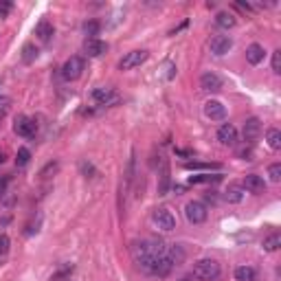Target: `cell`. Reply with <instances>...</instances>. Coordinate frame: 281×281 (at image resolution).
Segmentation results:
<instances>
[{"mask_svg": "<svg viewBox=\"0 0 281 281\" xmlns=\"http://www.w3.org/2000/svg\"><path fill=\"white\" fill-rule=\"evenodd\" d=\"M185 169H220V165L216 163H185Z\"/></svg>", "mask_w": 281, "mask_h": 281, "instance_id": "obj_27", "label": "cell"}, {"mask_svg": "<svg viewBox=\"0 0 281 281\" xmlns=\"http://www.w3.org/2000/svg\"><path fill=\"white\" fill-rule=\"evenodd\" d=\"M13 132L22 139H33L35 136V123L29 117H18L13 123Z\"/></svg>", "mask_w": 281, "mask_h": 281, "instance_id": "obj_8", "label": "cell"}, {"mask_svg": "<svg viewBox=\"0 0 281 281\" xmlns=\"http://www.w3.org/2000/svg\"><path fill=\"white\" fill-rule=\"evenodd\" d=\"M235 281H255V268L238 266L235 268Z\"/></svg>", "mask_w": 281, "mask_h": 281, "instance_id": "obj_19", "label": "cell"}, {"mask_svg": "<svg viewBox=\"0 0 281 281\" xmlns=\"http://www.w3.org/2000/svg\"><path fill=\"white\" fill-rule=\"evenodd\" d=\"M81 73H84V59L77 57V55H73L70 59H66L64 66H62V77H64L66 81L79 79Z\"/></svg>", "mask_w": 281, "mask_h": 281, "instance_id": "obj_4", "label": "cell"}, {"mask_svg": "<svg viewBox=\"0 0 281 281\" xmlns=\"http://www.w3.org/2000/svg\"><path fill=\"white\" fill-rule=\"evenodd\" d=\"M244 191H251V194H264V191H266V180L257 174H249L244 178Z\"/></svg>", "mask_w": 281, "mask_h": 281, "instance_id": "obj_13", "label": "cell"}, {"mask_svg": "<svg viewBox=\"0 0 281 281\" xmlns=\"http://www.w3.org/2000/svg\"><path fill=\"white\" fill-rule=\"evenodd\" d=\"M222 178V176L220 174H200V176H191L189 178V183L191 185H205V183H218V180Z\"/></svg>", "mask_w": 281, "mask_h": 281, "instance_id": "obj_23", "label": "cell"}, {"mask_svg": "<svg viewBox=\"0 0 281 281\" xmlns=\"http://www.w3.org/2000/svg\"><path fill=\"white\" fill-rule=\"evenodd\" d=\"M231 48H233V40H231L229 35H216V37L211 40V53L218 55V57L227 55Z\"/></svg>", "mask_w": 281, "mask_h": 281, "instance_id": "obj_11", "label": "cell"}, {"mask_svg": "<svg viewBox=\"0 0 281 281\" xmlns=\"http://www.w3.org/2000/svg\"><path fill=\"white\" fill-rule=\"evenodd\" d=\"M205 114L211 121H222L224 117H227V108H224L220 101H216V99H209V101L205 103Z\"/></svg>", "mask_w": 281, "mask_h": 281, "instance_id": "obj_12", "label": "cell"}, {"mask_svg": "<svg viewBox=\"0 0 281 281\" xmlns=\"http://www.w3.org/2000/svg\"><path fill=\"white\" fill-rule=\"evenodd\" d=\"M37 53H40V51H37V46H35V44H24V46H22V62H24V64H31V62H35V59H37Z\"/></svg>", "mask_w": 281, "mask_h": 281, "instance_id": "obj_21", "label": "cell"}, {"mask_svg": "<svg viewBox=\"0 0 281 281\" xmlns=\"http://www.w3.org/2000/svg\"><path fill=\"white\" fill-rule=\"evenodd\" d=\"M152 220L161 231H174L176 229V218L167 211V209H156V211L152 213Z\"/></svg>", "mask_w": 281, "mask_h": 281, "instance_id": "obj_7", "label": "cell"}, {"mask_svg": "<svg viewBox=\"0 0 281 281\" xmlns=\"http://www.w3.org/2000/svg\"><path fill=\"white\" fill-rule=\"evenodd\" d=\"M57 169H59V165H57V163H48L46 167L42 169V176H51V174L57 172Z\"/></svg>", "mask_w": 281, "mask_h": 281, "instance_id": "obj_32", "label": "cell"}, {"mask_svg": "<svg viewBox=\"0 0 281 281\" xmlns=\"http://www.w3.org/2000/svg\"><path fill=\"white\" fill-rule=\"evenodd\" d=\"M218 141L222 145H235L238 143V128L233 123H222L218 130Z\"/></svg>", "mask_w": 281, "mask_h": 281, "instance_id": "obj_9", "label": "cell"}, {"mask_svg": "<svg viewBox=\"0 0 281 281\" xmlns=\"http://www.w3.org/2000/svg\"><path fill=\"white\" fill-rule=\"evenodd\" d=\"M216 22H218V26H222V29H233V26L238 24L235 15L229 13V11H220V13L216 15Z\"/></svg>", "mask_w": 281, "mask_h": 281, "instance_id": "obj_18", "label": "cell"}, {"mask_svg": "<svg viewBox=\"0 0 281 281\" xmlns=\"http://www.w3.org/2000/svg\"><path fill=\"white\" fill-rule=\"evenodd\" d=\"M84 51H86L88 57H99V55H103L108 51V44L103 40H99V37H95V40H86Z\"/></svg>", "mask_w": 281, "mask_h": 281, "instance_id": "obj_15", "label": "cell"}, {"mask_svg": "<svg viewBox=\"0 0 281 281\" xmlns=\"http://www.w3.org/2000/svg\"><path fill=\"white\" fill-rule=\"evenodd\" d=\"M266 141H268V145H271L273 150H281V132H279L277 128H271V130H268Z\"/></svg>", "mask_w": 281, "mask_h": 281, "instance_id": "obj_24", "label": "cell"}, {"mask_svg": "<svg viewBox=\"0 0 281 281\" xmlns=\"http://www.w3.org/2000/svg\"><path fill=\"white\" fill-rule=\"evenodd\" d=\"M147 57H150L147 51H130V53H125V57L119 62V68L121 70H132V68H136V66L145 64Z\"/></svg>", "mask_w": 281, "mask_h": 281, "instance_id": "obj_6", "label": "cell"}, {"mask_svg": "<svg viewBox=\"0 0 281 281\" xmlns=\"http://www.w3.org/2000/svg\"><path fill=\"white\" fill-rule=\"evenodd\" d=\"M35 35H37V40H40V42H51V37L55 35L53 24L48 20H42L40 24L35 26Z\"/></svg>", "mask_w": 281, "mask_h": 281, "instance_id": "obj_17", "label": "cell"}, {"mask_svg": "<svg viewBox=\"0 0 281 281\" xmlns=\"http://www.w3.org/2000/svg\"><path fill=\"white\" fill-rule=\"evenodd\" d=\"M224 198L231 202V205H240L244 200V187H229V191L224 194Z\"/></svg>", "mask_w": 281, "mask_h": 281, "instance_id": "obj_20", "label": "cell"}, {"mask_svg": "<svg viewBox=\"0 0 281 281\" xmlns=\"http://www.w3.org/2000/svg\"><path fill=\"white\" fill-rule=\"evenodd\" d=\"M268 176H271L273 183H279V180H281V165L279 163L271 165V167H268Z\"/></svg>", "mask_w": 281, "mask_h": 281, "instance_id": "obj_28", "label": "cell"}, {"mask_svg": "<svg viewBox=\"0 0 281 281\" xmlns=\"http://www.w3.org/2000/svg\"><path fill=\"white\" fill-rule=\"evenodd\" d=\"M200 88L202 90H207V92H218L220 88H222V79L216 75V73H202V77H200Z\"/></svg>", "mask_w": 281, "mask_h": 281, "instance_id": "obj_14", "label": "cell"}, {"mask_svg": "<svg viewBox=\"0 0 281 281\" xmlns=\"http://www.w3.org/2000/svg\"><path fill=\"white\" fill-rule=\"evenodd\" d=\"M70 273H73V266H70V264H68V266H64L62 271L57 273V277H64V275H70Z\"/></svg>", "mask_w": 281, "mask_h": 281, "instance_id": "obj_34", "label": "cell"}, {"mask_svg": "<svg viewBox=\"0 0 281 281\" xmlns=\"http://www.w3.org/2000/svg\"><path fill=\"white\" fill-rule=\"evenodd\" d=\"M90 99L97 106H114L119 101V95L114 92V88H95L90 92Z\"/></svg>", "mask_w": 281, "mask_h": 281, "instance_id": "obj_5", "label": "cell"}, {"mask_svg": "<svg viewBox=\"0 0 281 281\" xmlns=\"http://www.w3.org/2000/svg\"><path fill=\"white\" fill-rule=\"evenodd\" d=\"M260 134H262L260 119H257V117L246 119V123H244V141L246 143H255L257 139H260Z\"/></svg>", "mask_w": 281, "mask_h": 281, "instance_id": "obj_10", "label": "cell"}, {"mask_svg": "<svg viewBox=\"0 0 281 281\" xmlns=\"http://www.w3.org/2000/svg\"><path fill=\"white\" fill-rule=\"evenodd\" d=\"M207 216H209V211H207L205 202H200V200L187 202V207H185V218L189 220L191 224H202V222L207 220Z\"/></svg>", "mask_w": 281, "mask_h": 281, "instance_id": "obj_3", "label": "cell"}, {"mask_svg": "<svg viewBox=\"0 0 281 281\" xmlns=\"http://www.w3.org/2000/svg\"><path fill=\"white\" fill-rule=\"evenodd\" d=\"M13 9V2L11 0H0V18H7Z\"/></svg>", "mask_w": 281, "mask_h": 281, "instance_id": "obj_29", "label": "cell"}, {"mask_svg": "<svg viewBox=\"0 0 281 281\" xmlns=\"http://www.w3.org/2000/svg\"><path fill=\"white\" fill-rule=\"evenodd\" d=\"M132 257L134 264L143 273L154 277H167L174 264L167 255V246L161 240H139L132 244Z\"/></svg>", "mask_w": 281, "mask_h": 281, "instance_id": "obj_1", "label": "cell"}, {"mask_svg": "<svg viewBox=\"0 0 281 281\" xmlns=\"http://www.w3.org/2000/svg\"><path fill=\"white\" fill-rule=\"evenodd\" d=\"M68 281H70V279H68Z\"/></svg>", "mask_w": 281, "mask_h": 281, "instance_id": "obj_36", "label": "cell"}, {"mask_svg": "<svg viewBox=\"0 0 281 281\" xmlns=\"http://www.w3.org/2000/svg\"><path fill=\"white\" fill-rule=\"evenodd\" d=\"M0 163H4V152L0 150Z\"/></svg>", "mask_w": 281, "mask_h": 281, "instance_id": "obj_35", "label": "cell"}, {"mask_svg": "<svg viewBox=\"0 0 281 281\" xmlns=\"http://www.w3.org/2000/svg\"><path fill=\"white\" fill-rule=\"evenodd\" d=\"M9 246H11V242H9V238L7 235H0V255H7L9 253Z\"/></svg>", "mask_w": 281, "mask_h": 281, "instance_id": "obj_31", "label": "cell"}, {"mask_svg": "<svg viewBox=\"0 0 281 281\" xmlns=\"http://www.w3.org/2000/svg\"><path fill=\"white\" fill-rule=\"evenodd\" d=\"M273 73L275 75L281 73V51H275L273 53Z\"/></svg>", "mask_w": 281, "mask_h": 281, "instance_id": "obj_30", "label": "cell"}, {"mask_svg": "<svg viewBox=\"0 0 281 281\" xmlns=\"http://www.w3.org/2000/svg\"><path fill=\"white\" fill-rule=\"evenodd\" d=\"M9 110V99L7 97H0V117H4Z\"/></svg>", "mask_w": 281, "mask_h": 281, "instance_id": "obj_33", "label": "cell"}, {"mask_svg": "<svg viewBox=\"0 0 281 281\" xmlns=\"http://www.w3.org/2000/svg\"><path fill=\"white\" fill-rule=\"evenodd\" d=\"M29 161H31V152L26 150V147H20L18 156H15V165H18V167H24V165H29Z\"/></svg>", "mask_w": 281, "mask_h": 281, "instance_id": "obj_26", "label": "cell"}, {"mask_svg": "<svg viewBox=\"0 0 281 281\" xmlns=\"http://www.w3.org/2000/svg\"><path fill=\"white\" fill-rule=\"evenodd\" d=\"M264 57H266V51H264L262 44H251V46L246 48V62L249 64L257 66V64L264 62Z\"/></svg>", "mask_w": 281, "mask_h": 281, "instance_id": "obj_16", "label": "cell"}, {"mask_svg": "<svg viewBox=\"0 0 281 281\" xmlns=\"http://www.w3.org/2000/svg\"><path fill=\"white\" fill-rule=\"evenodd\" d=\"M194 277L198 281H220L222 268L216 260H200L194 264Z\"/></svg>", "mask_w": 281, "mask_h": 281, "instance_id": "obj_2", "label": "cell"}, {"mask_svg": "<svg viewBox=\"0 0 281 281\" xmlns=\"http://www.w3.org/2000/svg\"><path fill=\"white\" fill-rule=\"evenodd\" d=\"M99 29H101V24H99L97 20H88L84 24V33L88 35V40H95V37L99 35Z\"/></svg>", "mask_w": 281, "mask_h": 281, "instance_id": "obj_25", "label": "cell"}, {"mask_svg": "<svg viewBox=\"0 0 281 281\" xmlns=\"http://www.w3.org/2000/svg\"><path fill=\"white\" fill-rule=\"evenodd\" d=\"M279 246H281V235L279 233H273V235H268V238L264 240V251L266 253L279 251Z\"/></svg>", "mask_w": 281, "mask_h": 281, "instance_id": "obj_22", "label": "cell"}]
</instances>
